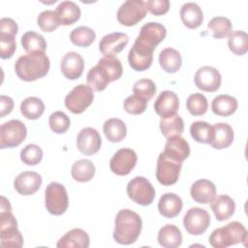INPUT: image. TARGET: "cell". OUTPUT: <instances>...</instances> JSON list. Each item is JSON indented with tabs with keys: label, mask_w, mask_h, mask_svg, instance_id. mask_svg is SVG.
I'll return each instance as SVG.
<instances>
[{
	"label": "cell",
	"mask_w": 248,
	"mask_h": 248,
	"mask_svg": "<svg viewBox=\"0 0 248 248\" xmlns=\"http://www.w3.org/2000/svg\"><path fill=\"white\" fill-rule=\"evenodd\" d=\"M142 221L140 216L131 209H121L114 220V240L123 245H129L137 241L140 234Z\"/></svg>",
	"instance_id": "1"
},
{
	"label": "cell",
	"mask_w": 248,
	"mask_h": 248,
	"mask_svg": "<svg viewBox=\"0 0 248 248\" xmlns=\"http://www.w3.org/2000/svg\"><path fill=\"white\" fill-rule=\"evenodd\" d=\"M50 61L45 52H34L21 55L15 63L17 77L25 81L44 78L49 71Z\"/></svg>",
	"instance_id": "2"
},
{
	"label": "cell",
	"mask_w": 248,
	"mask_h": 248,
	"mask_svg": "<svg viewBox=\"0 0 248 248\" xmlns=\"http://www.w3.org/2000/svg\"><path fill=\"white\" fill-rule=\"evenodd\" d=\"M247 240V231L245 227L233 221L224 227L214 230L209 236V243L214 248H226L237 243H244Z\"/></svg>",
	"instance_id": "3"
},
{
	"label": "cell",
	"mask_w": 248,
	"mask_h": 248,
	"mask_svg": "<svg viewBox=\"0 0 248 248\" xmlns=\"http://www.w3.org/2000/svg\"><path fill=\"white\" fill-rule=\"evenodd\" d=\"M166 35L167 30L163 24L154 21L147 22L140 28L133 47L143 54L153 55L154 49L165 39Z\"/></svg>",
	"instance_id": "4"
},
{
	"label": "cell",
	"mask_w": 248,
	"mask_h": 248,
	"mask_svg": "<svg viewBox=\"0 0 248 248\" xmlns=\"http://www.w3.org/2000/svg\"><path fill=\"white\" fill-rule=\"evenodd\" d=\"M45 205L52 215H62L69 206L66 188L58 182H50L45 190Z\"/></svg>",
	"instance_id": "5"
},
{
	"label": "cell",
	"mask_w": 248,
	"mask_h": 248,
	"mask_svg": "<svg viewBox=\"0 0 248 248\" xmlns=\"http://www.w3.org/2000/svg\"><path fill=\"white\" fill-rule=\"evenodd\" d=\"M182 162L162 151L159 154L156 166V178L165 186H170L177 182Z\"/></svg>",
	"instance_id": "6"
},
{
	"label": "cell",
	"mask_w": 248,
	"mask_h": 248,
	"mask_svg": "<svg viewBox=\"0 0 248 248\" xmlns=\"http://www.w3.org/2000/svg\"><path fill=\"white\" fill-rule=\"evenodd\" d=\"M128 197L138 204L146 206L155 198V189L150 181L143 176H136L127 184Z\"/></svg>",
	"instance_id": "7"
},
{
	"label": "cell",
	"mask_w": 248,
	"mask_h": 248,
	"mask_svg": "<svg viewBox=\"0 0 248 248\" xmlns=\"http://www.w3.org/2000/svg\"><path fill=\"white\" fill-rule=\"evenodd\" d=\"M27 129L18 119H12L0 127V148H13L19 145L26 138Z\"/></svg>",
	"instance_id": "8"
},
{
	"label": "cell",
	"mask_w": 248,
	"mask_h": 248,
	"mask_svg": "<svg viewBox=\"0 0 248 248\" xmlns=\"http://www.w3.org/2000/svg\"><path fill=\"white\" fill-rule=\"evenodd\" d=\"M93 99V90L88 85L81 83L75 86L67 94L64 103L67 109L75 114H79L92 104Z\"/></svg>",
	"instance_id": "9"
},
{
	"label": "cell",
	"mask_w": 248,
	"mask_h": 248,
	"mask_svg": "<svg viewBox=\"0 0 248 248\" xmlns=\"http://www.w3.org/2000/svg\"><path fill=\"white\" fill-rule=\"evenodd\" d=\"M147 8L142 0H127L117 11V20L125 26H133L140 22L146 15Z\"/></svg>",
	"instance_id": "10"
},
{
	"label": "cell",
	"mask_w": 248,
	"mask_h": 248,
	"mask_svg": "<svg viewBox=\"0 0 248 248\" xmlns=\"http://www.w3.org/2000/svg\"><path fill=\"white\" fill-rule=\"evenodd\" d=\"M210 225V216L201 207H191L183 217V226L192 235L202 234Z\"/></svg>",
	"instance_id": "11"
},
{
	"label": "cell",
	"mask_w": 248,
	"mask_h": 248,
	"mask_svg": "<svg viewBox=\"0 0 248 248\" xmlns=\"http://www.w3.org/2000/svg\"><path fill=\"white\" fill-rule=\"evenodd\" d=\"M137 154L131 148H120L109 161L110 170L117 175H127L137 164Z\"/></svg>",
	"instance_id": "12"
},
{
	"label": "cell",
	"mask_w": 248,
	"mask_h": 248,
	"mask_svg": "<svg viewBox=\"0 0 248 248\" xmlns=\"http://www.w3.org/2000/svg\"><path fill=\"white\" fill-rule=\"evenodd\" d=\"M194 81L199 89L206 92H214L220 88L222 77L214 67L202 66L196 72Z\"/></svg>",
	"instance_id": "13"
},
{
	"label": "cell",
	"mask_w": 248,
	"mask_h": 248,
	"mask_svg": "<svg viewBox=\"0 0 248 248\" xmlns=\"http://www.w3.org/2000/svg\"><path fill=\"white\" fill-rule=\"evenodd\" d=\"M102 144V139L99 132L92 128L86 127L80 130L77 137V147L84 155H93L97 153Z\"/></svg>",
	"instance_id": "14"
},
{
	"label": "cell",
	"mask_w": 248,
	"mask_h": 248,
	"mask_svg": "<svg viewBox=\"0 0 248 248\" xmlns=\"http://www.w3.org/2000/svg\"><path fill=\"white\" fill-rule=\"evenodd\" d=\"M178 108V96L170 90L162 91L154 103V109L161 118H167L176 114Z\"/></svg>",
	"instance_id": "15"
},
{
	"label": "cell",
	"mask_w": 248,
	"mask_h": 248,
	"mask_svg": "<svg viewBox=\"0 0 248 248\" xmlns=\"http://www.w3.org/2000/svg\"><path fill=\"white\" fill-rule=\"evenodd\" d=\"M42 176L36 171H23L19 173L14 180L16 191L23 196L35 194L42 185Z\"/></svg>",
	"instance_id": "16"
},
{
	"label": "cell",
	"mask_w": 248,
	"mask_h": 248,
	"mask_svg": "<svg viewBox=\"0 0 248 248\" xmlns=\"http://www.w3.org/2000/svg\"><path fill=\"white\" fill-rule=\"evenodd\" d=\"M128 42L129 37L125 33H109L101 39L99 43V49L105 56H114L125 48Z\"/></svg>",
	"instance_id": "17"
},
{
	"label": "cell",
	"mask_w": 248,
	"mask_h": 248,
	"mask_svg": "<svg viewBox=\"0 0 248 248\" xmlns=\"http://www.w3.org/2000/svg\"><path fill=\"white\" fill-rule=\"evenodd\" d=\"M60 69L66 78L77 79L83 73V58L76 51H69L62 57Z\"/></svg>",
	"instance_id": "18"
},
{
	"label": "cell",
	"mask_w": 248,
	"mask_h": 248,
	"mask_svg": "<svg viewBox=\"0 0 248 248\" xmlns=\"http://www.w3.org/2000/svg\"><path fill=\"white\" fill-rule=\"evenodd\" d=\"M192 199L199 203H208L216 195V187L208 179H199L195 181L190 189Z\"/></svg>",
	"instance_id": "19"
},
{
	"label": "cell",
	"mask_w": 248,
	"mask_h": 248,
	"mask_svg": "<svg viewBox=\"0 0 248 248\" xmlns=\"http://www.w3.org/2000/svg\"><path fill=\"white\" fill-rule=\"evenodd\" d=\"M88 233L78 228H75L66 232L57 242L58 248H87L89 246Z\"/></svg>",
	"instance_id": "20"
},
{
	"label": "cell",
	"mask_w": 248,
	"mask_h": 248,
	"mask_svg": "<svg viewBox=\"0 0 248 248\" xmlns=\"http://www.w3.org/2000/svg\"><path fill=\"white\" fill-rule=\"evenodd\" d=\"M213 128V138L209 143L215 149H223L229 147L234 138V133L232 128L224 122H218L212 125Z\"/></svg>",
	"instance_id": "21"
},
{
	"label": "cell",
	"mask_w": 248,
	"mask_h": 248,
	"mask_svg": "<svg viewBox=\"0 0 248 248\" xmlns=\"http://www.w3.org/2000/svg\"><path fill=\"white\" fill-rule=\"evenodd\" d=\"M210 208L218 221H225L234 213V201L228 195H219L210 202Z\"/></svg>",
	"instance_id": "22"
},
{
	"label": "cell",
	"mask_w": 248,
	"mask_h": 248,
	"mask_svg": "<svg viewBox=\"0 0 248 248\" xmlns=\"http://www.w3.org/2000/svg\"><path fill=\"white\" fill-rule=\"evenodd\" d=\"M182 200L174 193L163 194L158 202V210L163 217L174 218L182 209Z\"/></svg>",
	"instance_id": "23"
},
{
	"label": "cell",
	"mask_w": 248,
	"mask_h": 248,
	"mask_svg": "<svg viewBox=\"0 0 248 248\" xmlns=\"http://www.w3.org/2000/svg\"><path fill=\"white\" fill-rule=\"evenodd\" d=\"M164 152L183 162L190 155V146L188 141L181 136H172L167 139Z\"/></svg>",
	"instance_id": "24"
},
{
	"label": "cell",
	"mask_w": 248,
	"mask_h": 248,
	"mask_svg": "<svg viewBox=\"0 0 248 248\" xmlns=\"http://www.w3.org/2000/svg\"><path fill=\"white\" fill-rule=\"evenodd\" d=\"M179 15L184 25L190 29L198 28L203 21V13L200 6L194 2L183 4Z\"/></svg>",
	"instance_id": "25"
},
{
	"label": "cell",
	"mask_w": 248,
	"mask_h": 248,
	"mask_svg": "<svg viewBox=\"0 0 248 248\" xmlns=\"http://www.w3.org/2000/svg\"><path fill=\"white\" fill-rule=\"evenodd\" d=\"M56 16L60 24L71 25L78 21L80 17V9L73 1H62L58 4L55 10Z\"/></svg>",
	"instance_id": "26"
},
{
	"label": "cell",
	"mask_w": 248,
	"mask_h": 248,
	"mask_svg": "<svg viewBox=\"0 0 248 248\" xmlns=\"http://www.w3.org/2000/svg\"><path fill=\"white\" fill-rule=\"evenodd\" d=\"M158 242L164 248H176L182 243V233L175 225H165L158 232Z\"/></svg>",
	"instance_id": "27"
},
{
	"label": "cell",
	"mask_w": 248,
	"mask_h": 248,
	"mask_svg": "<svg viewBox=\"0 0 248 248\" xmlns=\"http://www.w3.org/2000/svg\"><path fill=\"white\" fill-rule=\"evenodd\" d=\"M237 108V100L227 94L216 96L211 102V109L213 113L219 116H230Z\"/></svg>",
	"instance_id": "28"
},
{
	"label": "cell",
	"mask_w": 248,
	"mask_h": 248,
	"mask_svg": "<svg viewBox=\"0 0 248 248\" xmlns=\"http://www.w3.org/2000/svg\"><path fill=\"white\" fill-rule=\"evenodd\" d=\"M103 131L108 139L111 142H119L127 135V127L124 121L119 118H109L105 121Z\"/></svg>",
	"instance_id": "29"
},
{
	"label": "cell",
	"mask_w": 248,
	"mask_h": 248,
	"mask_svg": "<svg viewBox=\"0 0 248 248\" xmlns=\"http://www.w3.org/2000/svg\"><path fill=\"white\" fill-rule=\"evenodd\" d=\"M159 63L162 69L167 73H175L181 67V55L176 49L166 47L159 54Z\"/></svg>",
	"instance_id": "30"
},
{
	"label": "cell",
	"mask_w": 248,
	"mask_h": 248,
	"mask_svg": "<svg viewBox=\"0 0 248 248\" xmlns=\"http://www.w3.org/2000/svg\"><path fill=\"white\" fill-rule=\"evenodd\" d=\"M23 49L28 53L45 52L46 49V42L45 38L34 31L25 32L20 39Z\"/></svg>",
	"instance_id": "31"
},
{
	"label": "cell",
	"mask_w": 248,
	"mask_h": 248,
	"mask_svg": "<svg viewBox=\"0 0 248 248\" xmlns=\"http://www.w3.org/2000/svg\"><path fill=\"white\" fill-rule=\"evenodd\" d=\"M71 174L76 181L87 182L95 174V166L88 159H80L73 164Z\"/></svg>",
	"instance_id": "32"
},
{
	"label": "cell",
	"mask_w": 248,
	"mask_h": 248,
	"mask_svg": "<svg viewBox=\"0 0 248 248\" xmlns=\"http://www.w3.org/2000/svg\"><path fill=\"white\" fill-rule=\"evenodd\" d=\"M45 111V104L38 97H27L20 104V112L27 119L35 120Z\"/></svg>",
	"instance_id": "33"
},
{
	"label": "cell",
	"mask_w": 248,
	"mask_h": 248,
	"mask_svg": "<svg viewBox=\"0 0 248 248\" xmlns=\"http://www.w3.org/2000/svg\"><path fill=\"white\" fill-rule=\"evenodd\" d=\"M160 129L163 136L167 139L172 136H180L184 131L183 119L178 114L161 118Z\"/></svg>",
	"instance_id": "34"
},
{
	"label": "cell",
	"mask_w": 248,
	"mask_h": 248,
	"mask_svg": "<svg viewBox=\"0 0 248 248\" xmlns=\"http://www.w3.org/2000/svg\"><path fill=\"white\" fill-rule=\"evenodd\" d=\"M230 50L235 55H243L248 50V36L244 31H231L228 39Z\"/></svg>",
	"instance_id": "35"
},
{
	"label": "cell",
	"mask_w": 248,
	"mask_h": 248,
	"mask_svg": "<svg viewBox=\"0 0 248 248\" xmlns=\"http://www.w3.org/2000/svg\"><path fill=\"white\" fill-rule=\"evenodd\" d=\"M192 138L201 143H210L213 138V128L205 121H195L190 126Z\"/></svg>",
	"instance_id": "36"
},
{
	"label": "cell",
	"mask_w": 248,
	"mask_h": 248,
	"mask_svg": "<svg viewBox=\"0 0 248 248\" xmlns=\"http://www.w3.org/2000/svg\"><path fill=\"white\" fill-rule=\"evenodd\" d=\"M96 38V34L93 29L87 26H78L70 33L71 42L81 47L89 46Z\"/></svg>",
	"instance_id": "37"
},
{
	"label": "cell",
	"mask_w": 248,
	"mask_h": 248,
	"mask_svg": "<svg viewBox=\"0 0 248 248\" xmlns=\"http://www.w3.org/2000/svg\"><path fill=\"white\" fill-rule=\"evenodd\" d=\"M97 64L105 70L110 82L117 80L121 78L123 68L118 58L114 56H104L101 59H99Z\"/></svg>",
	"instance_id": "38"
},
{
	"label": "cell",
	"mask_w": 248,
	"mask_h": 248,
	"mask_svg": "<svg viewBox=\"0 0 248 248\" xmlns=\"http://www.w3.org/2000/svg\"><path fill=\"white\" fill-rule=\"evenodd\" d=\"M152 60H153V55L143 54V53L138 51L133 46L129 50V53H128L129 65L135 71L141 72V71L147 70L151 66Z\"/></svg>",
	"instance_id": "39"
},
{
	"label": "cell",
	"mask_w": 248,
	"mask_h": 248,
	"mask_svg": "<svg viewBox=\"0 0 248 248\" xmlns=\"http://www.w3.org/2000/svg\"><path fill=\"white\" fill-rule=\"evenodd\" d=\"M0 246L20 248L23 245V237L17 227H12L0 231Z\"/></svg>",
	"instance_id": "40"
},
{
	"label": "cell",
	"mask_w": 248,
	"mask_h": 248,
	"mask_svg": "<svg viewBox=\"0 0 248 248\" xmlns=\"http://www.w3.org/2000/svg\"><path fill=\"white\" fill-rule=\"evenodd\" d=\"M186 108L188 111L194 116L202 115L207 111L208 102L203 94L194 93L187 98Z\"/></svg>",
	"instance_id": "41"
},
{
	"label": "cell",
	"mask_w": 248,
	"mask_h": 248,
	"mask_svg": "<svg viewBox=\"0 0 248 248\" xmlns=\"http://www.w3.org/2000/svg\"><path fill=\"white\" fill-rule=\"evenodd\" d=\"M207 27L212 31L214 38L221 39L228 36L232 31V22L228 17L215 16L210 19Z\"/></svg>",
	"instance_id": "42"
},
{
	"label": "cell",
	"mask_w": 248,
	"mask_h": 248,
	"mask_svg": "<svg viewBox=\"0 0 248 248\" xmlns=\"http://www.w3.org/2000/svg\"><path fill=\"white\" fill-rule=\"evenodd\" d=\"M37 23L44 32H52L60 25L56 13L52 10H46L40 13L37 17Z\"/></svg>",
	"instance_id": "43"
},
{
	"label": "cell",
	"mask_w": 248,
	"mask_h": 248,
	"mask_svg": "<svg viewBox=\"0 0 248 248\" xmlns=\"http://www.w3.org/2000/svg\"><path fill=\"white\" fill-rule=\"evenodd\" d=\"M43 159V150L42 148L34 143L27 144L20 151V160L28 165L34 166L39 164Z\"/></svg>",
	"instance_id": "44"
},
{
	"label": "cell",
	"mask_w": 248,
	"mask_h": 248,
	"mask_svg": "<svg viewBox=\"0 0 248 248\" xmlns=\"http://www.w3.org/2000/svg\"><path fill=\"white\" fill-rule=\"evenodd\" d=\"M48 123H49L50 129L54 133L63 134L69 129V127L71 125V120L65 112L57 110L50 114Z\"/></svg>",
	"instance_id": "45"
},
{
	"label": "cell",
	"mask_w": 248,
	"mask_h": 248,
	"mask_svg": "<svg viewBox=\"0 0 248 248\" xmlns=\"http://www.w3.org/2000/svg\"><path fill=\"white\" fill-rule=\"evenodd\" d=\"M147 100L144 98L133 94L127 97L123 103L124 109L130 114H140L145 111L147 107Z\"/></svg>",
	"instance_id": "46"
},
{
	"label": "cell",
	"mask_w": 248,
	"mask_h": 248,
	"mask_svg": "<svg viewBox=\"0 0 248 248\" xmlns=\"http://www.w3.org/2000/svg\"><path fill=\"white\" fill-rule=\"evenodd\" d=\"M133 92L145 100L149 101L156 93V85L153 80L149 78H141L135 82L133 86Z\"/></svg>",
	"instance_id": "47"
},
{
	"label": "cell",
	"mask_w": 248,
	"mask_h": 248,
	"mask_svg": "<svg viewBox=\"0 0 248 248\" xmlns=\"http://www.w3.org/2000/svg\"><path fill=\"white\" fill-rule=\"evenodd\" d=\"M87 85L95 91H103L108 84V80L102 76L99 68L96 66L92 67L86 76Z\"/></svg>",
	"instance_id": "48"
},
{
	"label": "cell",
	"mask_w": 248,
	"mask_h": 248,
	"mask_svg": "<svg viewBox=\"0 0 248 248\" xmlns=\"http://www.w3.org/2000/svg\"><path fill=\"white\" fill-rule=\"evenodd\" d=\"M16 35L8 33H0V57L2 59L11 58L16 48L15 39Z\"/></svg>",
	"instance_id": "49"
},
{
	"label": "cell",
	"mask_w": 248,
	"mask_h": 248,
	"mask_svg": "<svg viewBox=\"0 0 248 248\" xmlns=\"http://www.w3.org/2000/svg\"><path fill=\"white\" fill-rule=\"evenodd\" d=\"M147 10L155 16L166 14L170 9L169 0H148L145 2Z\"/></svg>",
	"instance_id": "50"
},
{
	"label": "cell",
	"mask_w": 248,
	"mask_h": 248,
	"mask_svg": "<svg viewBox=\"0 0 248 248\" xmlns=\"http://www.w3.org/2000/svg\"><path fill=\"white\" fill-rule=\"evenodd\" d=\"M18 30L16 22L10 17H2L0 19V33H8L16 35Z\"/></svg>",
	"instance_id": "51"
},
{
	"label": "cell",
	"mask_w": 248,
	"mask_h": 248,
	"mask_svg": "<svg viewBox=\"0 0 248 248\" xmlns=\"http://www.w3.org/2000/svg\"><path fill=\"white\" fill-rule=\"evenodd\" d=\"M14 108V101L11 97L1 95L0 96V117H4L9 114Z\"/></svg>",
	"instance_id": "52"
}]
</instances>
